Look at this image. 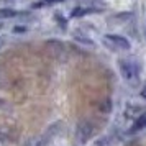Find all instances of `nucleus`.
Returning a JSON list of instances; mask_svg holds the SVG:
<instances>
[{
    "instance_id": "f257e3e1",
    "label": "nucleus",
    "mask_w": 146,
    "mask_h": 146,
    "mask_svg": "<svg viewBox=\"0 0 146 146\" xmlns=\"http://www.w3.org/2000/svg\"><path fill=\"white\" fill-rule=\"evenodd\" d=\"M104 43L110 48L112 51H130L131 49V43L126 40L125 36L117 33H108L104 36Z\"/></svg>"
},
{
    "instance_id": "f03ea898",
    "label": "nucleus",
    "mask_w": 146,
    "mask_h": 146,
    "mask_svg": "<svg viewBox=\"0 0 146 146\" xmlns=\"http://www.w3.org/2000/svg\"><path fill=\"white\" fill-rule=\"evenodd\" d=\"M118 67H120V72L123 76L125 80H133L138 77V72L139 69L138 66L133 62V61H128V59H120L118 61Z\"/></svg>"
},
{
    "instance_id": "7ed1b4c3",
    "label": "nucleus",
    "mask_w": 146,
    "mask_h": 146,
    "mask_svg": "<svg viewBox=\"0 0 146 146\" xmlns=\"http://www.w3.org/2000/svg\"><path fill=\"white\" fill-rule=\"evenodd\" d=\"M92 131H94V126L90 125L89 121H80L79 125H77V128H76V136H77V139L84 145V143H87V141L90 139Z\"/></svg>"
},
{
    "instance_id": "20e7f679",
    "label": "nucleus",
    "mask_w": 146,
    "mask_h": 146,
    "mask_svg": "<svg viewBox=\"0 0 146 146\" xmlns=\"http://www.w3.org/2000/svg\"><path fill=\"white\" fill-rule=\"evenodd\" d=\"M100 12H102V8L99 7H74L71 10V18H82V17L100 13Z\"/></svg>"
},
{
    "instance_id": "39448f33",
    "label": "nucleus",
    "mask_w": 146,
    "mask_h": 146,
    "mask_svg": "<svg viewBox=\"0 0 146 146\" xmlns=\"http://www.w3.org/2000/svg\"><path fill=\"white\" fill-rule=\"evenodd\" d=\"M145 128H146V115L143 113V115H139V117H136V118H135L133 125L130 126V133H138V131H143Z\"/></svg>"
},
{
    "instance_id": "423d86ee",
    "label": "nucleus",
    "mask_w": 146,
    "mask_h": 146,
    "mask_svg": "<svg viewBox=\"0 0 146 146\" xmlns=\"http://www.w3.org/2000/svg\"><path fill=\"white\" fill-rule=\"evenodd\" d=\"M18 15H20V12L15 10V8H12V7H2L0 8V21L15 18V17H18Z\"/></svg>"
},
{
    "instance_id": "0eeeda50",
    "label": "nucleus",
    "mask_w": 146,
    "mask_h": 146,
    "mask_svg": "<svg viewBox=\"0 0 146 146\" xmlns=\"http://www.w3.org/2000/svg\"><path fill=\"white\" fill-rule=\"evenodd\" d=\"M66 0H40V2H35L31 8L36 10V8H43V7H51V5H58V3H62Z\"/></svg>"
},
{
    "instance_id": "6e6552de",
    "label": "nucleus",
    "mask_w": 146,
    "mask_h": 146,
    "mask_svg": "<svg viewBox=\"0 0 146 146\" xmlns=\"http://www.w3.org/2000/svg\"><path fill=\"white\" fill-rule=\"evenodd\" d=\"M131 108L130 107H126V110H125V117L126 118H136V117H139V112H141V108L139 107H136L135 104H131Z\"/></svg>"
},
{
    "instance_id": "1a4fd4ad",
    "label": "nucleus",
    "mask_w": 146,
    "mask_h": 146,
    "mask_svg": "<svg viewBox=\"0 0 146 146\" xmlns=\"http://www.w3.org/2000/svg\"><path fill=\"white\" fill-rule=\"evenodd\" d=\"M74 40L82 43V44H87V46H94V41L90 40V38H87L86 35H82L80 31H76V33H74Z\"/></svg>"
},
{
    "instance_id": "9d476101",
    "label": "nucleus",
    "mask_w": 146,
    "mask_h": 146,
    "mask_svg": "<svg viewBox=\"0 0 146 146\" xmlns=\"http://www.w3.org/2000/svg\"><path fill=\"white\" fill-rule=\"evenodd\" d=\"M54 18H56V20L59 21V27L62 28V30H66V28H67V20H66V18H61V15H59V13L56 15Z\"/></svg>"
},
{
    "instance_id": "9b49d317",
    "label": "nucleus",
    "mask_w": 146,
    "mask_h": 146,
    "mask_svg": "<svg viewBox=\"0 0 146 146\" xmlns=\"http://www.w3.org/2000/svg\"><path fill=\"white\" fill-rule=\"evenodd\" d=\"M131 17V13H121V15H115L113 18L115 20H125V18H130Z\"/></svg>"
},
{
    "instance_id": "f8f14e48",
    "label": "nucleus",
    "mask_w": 146,
    "mask_h": 146,
    "mask_svg": "<svg viewBox=\"0 0 146 146\" xmlns=\"http://www.w3.org/2000/svg\"><path fill=\"white\" fill-rule=\"evenodd\" d=\"M139 95H141V99L146 100V84L143 86V89H141V92H139Z\"/></svg>"
},
{
    "instance_id": "ddd939ff",
    "label": "nucleus",
    "mask_w": 146,
    "mask_h": 146,
    "mask_svg": "<svg viewBox=\"0 0 146 146\" xmlns=\"http://www.w3.org/2000/svg\"><path fill=\"white\" fill-rule=\"evenodd\" d=\"M3 27H5V25H3V23H2V21H0V31H2V30H3Z\"/></svg>"
}]
</instances>
